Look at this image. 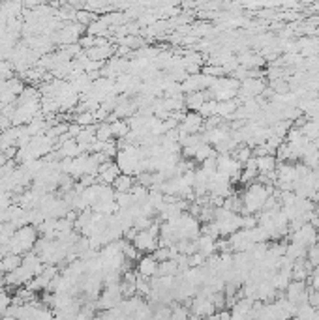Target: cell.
Here are the masks:
<instances>
[{"label": "cell", "mask_w": 319, "mask_h": 320, "mask_svg": "<svg viewBox=\"0 0 319 320\" xmlns=\"http://www.w3.org/2000/svg\"><path fill=\"white\" fill-rule=\"evenodd\" d=\"M38 236H36V228L28 227V225H23L15 230V234L11 236L10 240V253H15V255H21V253H27L36 245L38 242Z\"/></svg>", "instance_id": "obj_1"}, {"label": "cell", "mask_w": 319, "mask_h": 320, "mask_svg": "<svg viewBox=\"0 0 319 320\" xmlns=\"http://www.w3.org/2000/svg\"><path fill=\"white\" fill-rule=\"evenodd\" d=\"M270 195V187H265L261 184H253L250 185L242 197V206H244V212H259L263 210L265 201L269 199Z\"/></svg>", "instance_id": "obj_2"}, {"label": "cell", "mask_w": 319, "mask_h": 320, "mask_svg": "<svg viewBox=\"0 0 319 320\" xmlns=\"http://www.w3.org/2000/svg\"><path fill=\"white\" fill-rule=\"evenodd\" d=\"M203 130V114L201 113H190L182 116V122L178 125L181 133H199Z\"/></svg>", "instance_id": "obj_3"}, {"label": "cell", "mask_w": 319, "mask_h": 320, "mask_svg": "<svg viewBox=\"0 0 319 320\" xmlns=\"http://www.w3.org/2000/svg\"><path fill=\"white\" fill-rule=\"evenodd\" d=\"M214 304H212V300L207 298V296H195L192 304H190V311H192V315L195 316H212L214 315Z\"/></svg>", "instance_id": "obj_4"}, {"label": "cell", "mask_w": 319, "mask_h": 320, "mask_svg": "<svg viewBox=\"0 0 319 320\" xmlns=\"http://www.w3.org/2000/svg\"><path fill=\"white\" fill-rule=\"evenodd\" d=\"M158 266H160L158 259H156L154 255H147V257H143V259H139L137 273L147 277V279H152V277H156V273H158Z\"/></svg>", "instance_id": "obj_5"}, {"label": "cell", "mask_w": 319, "mask_h": 320, "mask_svg": "<svg viewBox=\"0 0 319 320\" xmlns=\"http://www.w3.org/2000/svg\"><path fill=\"white\" fill-rule=\"evenodd\" d=\"M257 170L259 174H272L276 170V159L269 154H261L257 156Z\"/></svg>", "instance_id": "obj_6"}, {"label": "cell", "mask_w": 319, "mask_h": 320, "mask_svg": "<svg viewBox=\"0 0 319 320\" xmlns=\"http://www.w3.org/2000/svg\"><path fill=\"white\" fill-rule=\"evenodd\" d=\"M113 187H115L116 193H124V191H130L133 187V178L132 174H124L121 173L118 176L115 178V182H113Z\"/></svg>", "instance_id": "obj_7"}, {"label": "cell", "mask_w": 319, "mask_h": 320, "mask_svg": "<svg viewBox=\"0 0 319 320\" xmlns=\"http://www.w3.org/2000/svg\"><path fill=\"white\" fill-rule=\"evenodd\" d=\"M23 259L19 255H15V253H8V255L2 257V261H0V264H2V270L8 273V271H13L15 268L21 266Z\"/></svg>", "instance_id": "obj_8"}, {"label": "cell", "mask_w": 319, "mask_h": 320, "mask_svg": "<svg viewBox=\"0 0 319 320\" xmlns=\"http://www.w3.org/2000/svg\"><path fill=\"white\" fill-rule=\"evenodd\" d=\"M207 99H209V98H207V94L201 92V90H195V92H192L186 98V103H188V107L192 109V111H199V109H201V105H203Z\"/></svg>", "instance_id": "obj_9"}, {"label": "cell", "mask_w": 319, "mask_h": 320, "mask_svg": "<svg viewBox=\"0 0 319 320\" xmlns=\"http://www.w3.org/2000/svg\"><path fill=\"white\" fill-rule=\"evenodd\" d=\"M111 137H113V131H111V125L107 124H102L98 127V131H96V139L102 142H107L111 141Z\"/></svg>", "instance_id": "obj_10"}, {"label": "cell", "mask_w": 319, "mask_h": 320, "mask_svg": "<svg viewBox=\"0 0 319 320\" xmlns=\"http://www.w3.org/2000/svg\"><path fill=\"white\" fill-rule=\"evenodd\" d=\"M96 122V116H94L92 111H83L77 116V124L79 125H92Z\"/></svg>", "instance_id": "obj_11"}, {"label": "cell", "mask_w": 319, "mask_h": 320, "mask_svg": "<svg viewBox=\"0 0 319 320\" xmlns=\"http://www.w3.org/2000/svg\"><path fill=\"white\" fill-rule=\"evenodd\" d=\"M0 273H4V270H2V264H0Z\"/></svg>", "instance_id": "obj_12"}, {"label": "cell", "mask_w": 319, "mask_h": 320, "mask_svg": "<svg viewBox=\"0 0 319 320\" xmlns=\"http://www.w3.org/2000/svg\"><path fill=\"white\" fill-rule=\"evenodd\" d=\"M2 283H4V279H2V277H0V285H2Z\"/></svg>", "instance_id": "obj_13"}]
</instances>
